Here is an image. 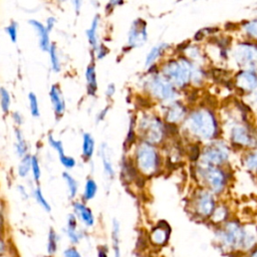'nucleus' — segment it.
Instances as JSON below:
<instances>
[{"label": "nucleus", "instance_id": "f257e3e1", "mask_svg": "<svg viewBox=\"0 0 257 257\" xmlns=\"http://www.w3.org/2000/svg\"><path fill=\"white\" fill-rule=\"evenodd\" d=\"M193 65L194 63L184 54H177L176 57L168 58L160 65V72L177 89H183L191 84Z\"/></svg>", "mask_w": 257, "mask_h": 257}, {"label": "nucleus", "instance_id": "f03ea898", "mask_svg": "<svg viewBox=\"0 0 257 257\" xmlns=\"http://www.w3.org/2000/svg\"><path fill=\"white\" fill-rule=\"evenodd\" d=\"M229 60L239 69L257 71V42L242 39L233 43L230 49Z\"/></svg>", "mask_w": 257, "mask_h": 257}, {"label": "nucleus", "instance_id": "7ed1b4c3", "mask_svg": "<svg viewBox=\"0 0 257 257\" xmlns=\"http://www.w3.org/2000/svg\"><path fill=\"white\" fill-rule=\"evenodd\" d=\"M145 87L153 96L163 101L174 100L178 94L177 88L161 72L150 73L145 81Z\"/></svg>", "mask_w": 257, "mask_h": 257}, {"label": "nucleus", "instance_id": "20e7f679", "mask_svg": "<svg viewBox=\"0 0 257 257\" xmlns=\"http://www.w3.org/2000/svg\"><path fill=\"white\" fill-rule=\"evenodd\" d=\"M190 128L203 138H211L216 130V120L214 115L207 109H199L190 115Z\"/></svg>", "mask_w": 257, "mask_h": 257}, {"label": "nucleus", "instance_id": "39448f33", "mask_svg": "<svg viewBox=\"0 0 257 257\" xmlns=\"http://www.w3.org/2000/svg\"><path fill=\"white\" fill-rule=\"evenodd\" d=\"M137 165L144 174H152L158 167V155L154 148L148 144H142L136 154Z\"/></svg>", "mask_w": 257, "mask_h": 257}, {"label": "nucleus", "instance_id": "423d86ee", "mask_svg": "<svg viewBox=\"0 0 257 257\" xmlns=\"http://www.w3.org/2000/svg\"><path fill=\"white\" fill-rule=\"evenodd\" d=\"M148 40V25L143 18H137L132 22L127 33V45L132 48L143 46Z\"/></svg>", "mask_w": 257, "mask_h": 257}, {"label": "nucleus", "instance_id": "0eeeda50", "mask_svg": "<svg viewBox=\"0 0 257 257\" xmlns=\"http://www.w3.org/2000/svg\"><path fill=\"white\" fill-rule=\"evenodd\" d=\"M235 88L243 93H250L257 89V71L251 69H238L233 75Z\"/></svg>", "mask_w": 257, "mask_h": 257}, {"label": "nucleus", "instance_id": "6e6552de", "mask_svg": "<svg viewBox=\"0 0 257 257\" xmlns=\"http://www.w3.org/2000/svg\"><path fill=\"white\" fill-rule=\"evenodd\" d=\"M140 125L142 130L146 132L145 134L147 137V142L158 143L162 140V123L157 117H143Z\"/></svg>", "mask_w": 257, "mask_h": 257}, {"label": "nucleus", "instance_id": "1a4fd4ad", "mask_svg": "<svg viewBox=\"0 0 257 257\" xmlns=\"http://www.w3.org/2000/svg\"><path fill=\"white\" fill-rule=\"evenodd\" d=\"M183 54L193 63L206 66L209 62V58L207 56L206 51L203 49V47L200 45V43L196 42H190Z\"/></svg>", "mask_w": 257, "mask_h": 257}, {"label": "nucleus", "instance_id": "9d476101", "mask_svg": "<svg viewBox=\"0 0 257 257\" xmlns=\"http://www.w3.org/2000/svg\"><path fill=\"white\" fill-rule=\"evenodd\" d=\"M28 23L33 28L35 33L37 34L38 45H39L40 49L42 51H47L48 52L49 47L51 45V42H50V38H49V31L47 30L46 26L42 22H40L36 19H30L28 21Z\"/></svg>", "mask_w": 257, "mask_h": 257}, {"label": "nucleus", "instance_id": "9b49d317", "mask_svg": "<svg viewBox=\"0 0 257 257\" xmlns=\"http://www.w3.org/2000/svg\"><path fill=\"white\" fill-rule=\"evenodd\" d=\"M49 97L53 106L54 113L57 117H60L65 111V101L62 95V91L58 84H52L49 90Z\"/></svg>", "mask_w": 257, "mask_h": 257}, {"label": "nucleus", "instance_id": "f8f14e48", "mask_svg": "<svg viewBox=\"0 0 257 257\" xmlns=\"http://www.w3.org/2000/svg\"><path fill=\"white\" fill-rule=\"evenodd\" d=\"M170 49H172V46H171V44H169L167 42H161V43L154 45L150 49V51L147 53V56L145 59L146 67H150V66L156 64V62L160 58H162Z\"/></svg>", "mask_w": 257, "mask_h": 257}, {"label": "nucleus", "instance_id": "ddd939ff", "mask_svg": "<svg viewBox=\"0 0 257 257\" xmlns=\"http://www.w3.org/2000/svg\"><path fill=\"white\" fill-rule=\"evenodd\" d=\"M238 30L242 34L243 39L257 42V18L240 22Z\"/></svg>", "mask_w": 257, "mask_h": 257}, {"label": "nucleus", "instance_id": "4468645a", "mask_svg": "<svg viewBox=\"0 0 257 257\" xmlns=\"http://www.w3.org/2000/svg\"><path fill=\"white\" fill-rule=\"evenodd\" d=\"M100 24V16L98 14L94 15V17L91 20V23L89 25V27L86 29V37L88 40V43L90 45V47L93 49V51L97 48V46L99 45V41H98V27Z\"/></svg>", "mask_w": 257, "mask_h": 257}, {"label": "nucleus", "instance_id": "2eb2a0df", "mask_svg": "<svg viewBox=\"0 0 257 257\" xmlns=\"http://www.w3.org/2000/svg\"><path fill=\"white\" fill-rule=\"evenodd\" d=\"M73 208H74L76 215L79 217V219L85 226L90 227L94 224L93 214L88 207H86L84 204H82L80 202H75L73 204Z\"/></svg>", "mask_w": 257, "mask_h": 257}, {"label": "nucleus", "instance_id": "dca6fc26", "mask_svg": "<svg viewBox=\"0 0 257 257\" xmlns=\"http://www.w3.org/2000/svg\"><path fill=\"white\" fill-rule=\"evenodd\" d=\"M85 80H86V90L89 95H95L97 91V79L95 65L93 62L89 63L85 69Z\"/></svg>", "mask_w": 257, "mask_h": 257}, {"label": "nucleus", "instance_id": "f3484780", "mask_svg": "<svg viewBox=\"0 0 257 257\" xmlns=\"http://www.w3.org/2000/svg\"><path fill=\"white\" fill-rule=\"evenodd\" d=\"M185 112H186L185 106L178 101H174L169 105L167 109V119L171 122L178 121L184 116Z\"/></svg>", "mask_w": 257, "mask_h": 257}, {"label": "nucleus", "instance_id": "a211bd4d", "mask_svg": "<svg viewBox=\"0 0 257 257\" xmlns=\"http://www.w3.org/2000/svg\"><path fill=\"white\" fill-rule=\"evenodd\" d=\"M227 157L226 152L222 148H211L207 150L204 154V158L208 163L211 164H220Z\"/></svg>", "mask_w": 257, "mask_h": 257}, {"label": "nucleus", "instance_id": "6ab92c4d", "mask_svg": "<svg viewBox=\"0 0 257 257\" xmlns=\"http://www.w3.org/2000/svg\"><path fill=\"white\" fill-rule=\"evenodd\" d=\"M206 177L208 182L210 183L211 187L215 190V191H219L221 190L223 183H224V178L223 175L221 174V172H219L216 169H208L206 172Z\"/></svg>", "mask_w": 257, "mask_h": 257}, {"label": "nucleus", "instance_id": "aec40b11", "mask_svg": "<svg viewBox=\"0 0 257 257\" xmlns=\"http://www.w3.org/2000/svg\"><path fill=\"white\" fill-rule=\"evenodd\" d=\"M94 152V139L88 133H84L82 136V156L83 159L89 160Z\"/></svg>", "mask_w": 257, "mask_h": 257}, {"label": "nucleus", "instance_id": "412c9836", "mask_svg": "<svg viewBox=\"0 0 257 257\" xmlns=\"http://www.w3.org/2000/svg\"><path fill=\"white\" fill-rule=\"evenodd\" d=\"M48 53H49L51 69L55 73L59 72L61 70V61H60V58H59V55H58V50H57V47H56L55 43H51V45L49 47V50H48Z\"/></svg>", "mask_w": 257, "mask_h": 257}, {"label": "nucleus", "instance_id": "4be33fe9", "mask_svg": "<svg viewBox=\"0 0 257 257\" xmlns=\"http://www.w3.org/2000/svg\"><path fill=\"white\" fill-rule=\"evenodd\" d=\"M106 146L103 144L102 148L100 150V156H101V160H102V165H103V170L105 172V174L109 177L112 178L114 176V170L109 158V155L107 154V149L105 148Z\"/></svg>", "mask_w": 257, "mask_h": 257}, {"label": "nucleus", "instance_id": "5701e85b", "mask_svg": "<svg viewBox=\"0 0 257 257\" xmlns=\"http://www.w3.org/2000/svg\"><path fill=\"white\" fill-rule=\"evenodd\" d=\"M112 244L114 250V257H120L119 248V224L116 220L112 222Z\"/></svg>", "mask_w": 257, "mask_h": 257}, {"label": "nucleus", "instance_id": "b1692460", "mask_svg": "<svg viewBox=\"0 0 257 257\" xmlns=\"http://www.w3.org/2000/svg\"><path fill=\"white\" fill-rule=\"evenodd\" d=\"M15 137H16V152L20 158L24 157L27 153V144L23 139L21 131L19 128H15Z\"/></svg>", "mask_w": 257, "mask_h": 257}, {"label": "nucleus", "instance_id": "393cba45", "mask_svg": "<svg viewBox=\"0 0 257 257\" xmlns=\"http://www.w3.org/2000/svg\"><path fill=\"white\" fill-rule=\"evenodd\" d=\"M199 210L200 212H202L203 214H210L212 209H213V206H214V202L212 200V198L207 195V194H204L200 200H199Z\"/></svg>", "mask_w": 257, "mask_h": 257}, {"label": "nucleus", "instance_id": "a878e982", "mask_svg": "<svg viewBox=\"0 0 257 257\" xmlns=\"http://www.w3.org/2000/svg\"><path fill=\"white\" fill-rule=\"evenodd\" d=\"M97 191V186L96 183L94 182L93 179H88L85 183V188L83 192V199L85 201H89L94 198L95 194Z\"/></svg>", "mask_w": 257, "mask_h": 257}, {"label": "nucleus", "instance_id": "bb28decb", "mask_svg": "<svg viewBox=\"0 0 257 257\" xmlns=\"http://www.w3.org/2000/svg\"><path fill=\"white\" fill-rule=\"evenodd\" d=\"M168 234L166 232V229L163 228V227H159V228H156L152 234H151V239L152 241L155 243V244H158V245H161V244H164L167 240V237Z\"/></svg>", "mask_w": 257, "mask_h": 257}, {"label": "nucleus", "instance_id": "cd10ccee", "mask_svg": "<svg viewBox=\"0 0 257 257\" xmlns=\"http://www.w3.org/2000/svg\"><path fill=\"white\" fill-rule=\"evenodd\" d=\"M11 104V97L8 90L4 87L0 88V105L2 108V111L4 113H7L10 109Z\"/></svg>", "mask_w": 257, "mask_h": 257}, {"label": "nucleus", "instance_id": "c85d7f7f", "mask_svg": "<svg viewBox=\"0 0 257 257\" xmlns=\"http://www.w3.org/2000/svg\"><path fill=\"white\" fill-rule=\"evenodd\" d=\"M30 169H31V157L29 155H25L24 157H22L19 163L18 175L20 177H26Z\"/></svg>", "mask_w": 257, "mask_h": 257}, {"label": "nucleus", "instance_id": "c756f323", "mask_svg": "<svg viewBox=\"0 0 257 257\" xmlns=\"http://www.w3.org/2000/svg\"><path fill=\"white\" fill-rule=\"evenodd\" d=\"M232 137L234 142L239 144H248L249 143V137L247 135V132L243 127H235L232 133Z\"/></svg>", "mask_w": 257, "mask_h": 257}, {"label": "nucleus", "instance_id": "7c9ffc66", "mask_svg": "<svg viewBox=\"0 0 257 257\" xmlns=\"http://www.w3.org/2000/svg\"><path fill=\"white\" fill-rule=\"evenodd\" d=\"M63 179L65 180V183H66V185H67L70 198H74V196H75L76 193H77V189H78L77 182H76L75 179H74L71 175H69L68 173H63Z\"/></svg>", "mask_w": 257, "mask_h": 257}, {"label": "nucleus", "instance_id": "2f4dec72", "mask_svg": "<svg viewBox=\"0 0 257 257\" xmlns=\"http://www.w3.org/2000/svg\"><path fill=\"white\" fill-rule=\"evenodd\" d=\"M57 242H58V236L54 230H50L48 234V243H47V251L50 255L55 254L57 250Z\"/></svg>", "mask_w": 257, "mask_h": 257}, {"label": "nucleus", "instance_id": "473e14b6", "mask_svg": "<svg viewBox=\"0 0 257 257\" xmlns=\"http://www.w3.org/2000/svg\"><path fill=\"white\" fill-rule=\"evenodd\" d=\"M28 101H29V107H30L31 114L35 117H38L40 114V110H39V104H38V99H37L36 94L33 92H29Z\"/></svg>", "mask_w": 257, "mask_h": 257}, {"label": "nucleus", "instance_id": "72a5a7b5", "mask_svg": "<svg viewBox=\"0 0 257 257\" xmlns=\"http://www.w3.org/2000/svg\"><path fill=\"white\" fill-rule=\"evenodd\" d=\"M5 31L9 36L11 42L16 43L18 38V23L16 21H11L8 26H6Z\"/></svg>", "mask_w": 257, "mask_h": 257}, {"label": "nucleus", "instance_id": "f704fd0d", "mask_svg": "<svg viewBox=\"0 0 257 257\" xmlns=\"http://www.w3.org/2000/svg\"><path fill=\"white\" fill-rule=\"evenodd\" d=\"M34 197H35V200L37 201V203H38L45 211L49 212V211L51 210L50 205H49V203L46 201V199L44 198V196H43V194H42L40 188L37 187V188L34 190Z\"/></svg>", "mask_w": 257, "mask_h": 257}, {"label": "nucleus", "instance_id": "c9c22d12", "mask_svg": "<svg viewBox=\"0 0 257 257\" xmlns=\"http://www.w3.org/2000/svg\"><path fill=\"white\" fill-rule=\"evenodd\" d=\"M48 143H49V145L58 153V156H59V157L65 155V154H64V150H63L62 143H61L60 141L55 140L52 135H49V136H48Z\"/></svg>", "mask_w": 257, "mask_h": 257}, {"label": "nucleus", "instance_id": "e433bc0d", "mask_svg": "<svg viewBox=\"0 0 257 257\" xmlns=\"http://www.w3.org/2000/svg\"><path fill=\"white\" fill-rule=\"evenodd\" d=\"M31 170H32V174H33L34 180L36 182H38L39 179H40V176H41V171H40L38 159L36 158V156H32L31 157Z\"/></svg>", "mask_w": 257, "mask_h": 257}, {"label": "nucleus", "instance_id": "4c0bfd02", "mask_svg": "<svg viewBox=\"0 0 257 257\" xmlns=\"http://www.w3.org/2000/svg\"><path fill=\"white\" fill-rule=\"evenodd\" d=\"M95 52V56L96 59H103L108 53H109V49L107 46H105L104 44L99 43V45L97 46V48L94 50Z\"/></svg>", "mask_w": 257, "mask_h": 257}, {"label": "nucleus", "instance_id": "58836bf2", "mask_svg": "<svg viewBox=\"0 0 257 257\" xmlns=\"http://www.w3.org/2000/svg\"><path fill=\"white\" fill-rule=\"evenodd\" d=\"M59 160H60L61 164L63 165V167H65L66 169H72L76 165L75 160L72 157H69V156H66V155H63V156L59 157Z\"/></svg>", "mask_w": 257, "mask_h": 257}, {"label": "nucleus", "instance_id": "ea45409f", "mask_svg": "<svg viewBox=\"0 0 257 257\" xmlns=\"http://www.w3.org/2000/svg\"><path fill=\"white\" fill-rule=\"evenodd\" d=\"M67 236L72 243H78V241L81 238V235L77 232L76 229H70V228H67Z\"/></svg>", "mask_w": 257, "mask_h": 257}, {"label": "nucleus", "instance_id": "a19ab883", "mask_svg": "<svg viewBox=\"0 0 257 257\" xmlns=\"http://www.w3.org/2000/svg\"><path fill=\"white\" fill-rule=\"evenodd\" d=\"M64 257H81V255L74 247H70L64 251Z\"/></svg>", "mask_w": 257, "mask_h": 257}, {"label": "nucleus", "instance_id": "79ce46f5", "mask_svg": "<svg viewBox=\"0 0 257 257\" xmlns=\"http://www.w3.org/2000/svg\"><path fill=\"white\" fill-rule=\"evenodd\" d=\"M247 165H248L249 168L257 169V154L251 155V156L247 159Z\"/></svg>", "mask_w": 257, "mask_h": 257}, {"label": "nucleus", "instance_id": "37998d69", "mask_svg": "<svg viewBox=\"0 0 257 257\" xmlns=\"http://www.w3.org/2000/svg\"><path fill=\"white\" fill-rule=\"evenodd\" d=\"M55 23H56V19L53 17V16H50V17H48L47 19H46V21H45V26H46V28H47V30L50 32V31H52V29L54 28V26H55Z\"/></svg>", "mask_w": 257, "mask_h": 257}, {"label": "nucleus", "instance_id": "c03bdc74", "mask_svg": "<svg viewBox=\"0 0 257 257\" xmlns=\"http://www.w3.org/2000/svg\"><path fill=\"white\" fill-rule=\"evenodd\" d=\"M12 117H13L14 121L16 122V124H18V125H20L23 122V116L19 111H14L12 113Z\"/></svg>", "mask_w": 257, "mask_h": 257}, {"label": "nucleus", "instance_id": "a18cd8bd", "mask_svg": "<svg viewBox=\"0 0 257 257\" xmlns=\"http://www.w3.org/2000/svg\"><path fill=\"white\" fill-rule=\"evenodd\" d=\"M71 2H72V5H73L76 15L79 14V12L81 10V6H82V0H71Z\"/></svg>", "mask_w": 257, "mask_h": 257}, {"label": "nucleus", "instance_id": "49530a36", "mask_svg": "<svg viewBox=\"0 0 257 257\" xmlns=\"http://www.w3.org/2000/svg\"><path fill=\"white\" fill-rule=\"evenodd\" d=\"M114 92H115V86H114V84H113V83H109V84L107 85L106 91H105L106 96L111 97V96L114 94Z\"/></svg>", "mask_w": 257, "mask_h": 257}, {"label": "nucleus", "instance_id": "de8ad7c7", "mask_svg": "<svg viewBox=\"0 0 257 257\" xmlns=\"http://www.w3.org/2000/svg\"><path fill=\"white\" fill-rule=\"evenodd\" d=\"M123 2V0H109L108 1V4L106 6V9L109 7V9H113L114 7L120 5L121 3Z\"/></svg>", "mask_w": 257, "mask_h": 257}, {"label": "nucleus", "instance_id": "09e8293b", "mask_svg": "<svg viewBox=\"0 0 257 257\" xmlns=\"http://www.w3.org/2000/svg\"><path fill=\"white\" fill-rule=\"evenodd\" d=\"M98 256H99V257H107V248H106L105 246L99 248Z\"/></svg>", "mask_w": 257, "mask_h": 257}, {"label": "nucleus", "instance_id": "8fccbe9b", "mask_svg": "<svg viewBox=\"0 0 257 257\" xmlns=\"http://www.w3.org/2000/svg\"><path fill=\"white\" fill-rule=\"evenodd\" d=\"M107 110H108V107H105L104 109H102V110L98 113V115H97V121L102 120V119L104 118V116H105V114H106Z\"/></svg>", "mask_w": 257, "mask_h": 257}, {"label": "nucleus", "instance_id": "3c124183", "mask_svg": "<svg viewBox=\"0 0 257 257\" xmlns=\"http://www.w3.org/2000/svg\"><path fill=\"white\" fill-rule=\"evenodd\" d=\"M18 189H19V191L21 192V194L24 196V198H26V193H25V190H24V188L22 187V186H18Z\"/></svg>", "mask_w": 257, "mask_h": 257}, {"label": "nucleus", "instance_id": "603ef678", "mask_svg": "<svg viewBox=\"0 0 257 257\" xmlns=\"http://www.w3.org/2000/svg\"><path fill=\"white\" fill-rule=\"evenodd\" d=\"M252 257H257V251H255V252H254V254L252 255Z\"/></svg>", "mask_w": 257, "mask_h": 257}, {"label": "nucleus", "instance_id": "864d4df0", "mask_svg": "<svg viewBox=\"0 0 257 257\" xmlns=\"http://www.w3.org/2000/svg\"><path fill=\"white\" fill-rule=\"evenodd\" d=\"M193 1H200V0H193Z\"/></svg>", "mask_w": 257, "mask_h": 257}]
</instances>
